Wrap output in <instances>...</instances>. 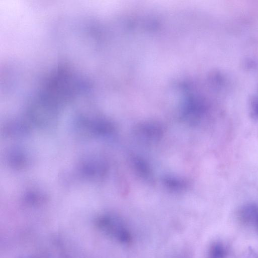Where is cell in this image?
<instances>
[{
    "label": "cell",
    "mask_w": 258,
    "mask_h": 258,
    "mask_svg": "<svg viewBox=\"0 0 258 258\" xmlns=\"http://www.w3.org/2000/svg\"><path fill=\"white\" fill-rule=\"evenodd\" d=\"M225 249L223 245L219 242L213 243L209 250V258H225Z\"/></svg>",
    "instance_id": "obj_4"
},
{
    "label": "cell",
    "mask_w": 258,
    "mask_h": 258,
    "mask_svg": "<svg viewBox=\"0 0 258 258\" xmlns=\"http://www.w3.org/2000/svg\"><path fill=\"white\" fill-rule=\"evenodd\" d=\"M247 221L254 222L258 226V208L255 207L249 214Z\"/></svg>",
    "instance_id": "obj_6"
},
{
    "label": "cell",
    "mask_w": 258,
    "mask_h": 258,
    "mask_svg": "<svg viewBox=\"0 0 258 258\" xmlns=\"http://www.w3.org/2000/svg\"><path fill=\"white\" fill-rule=\"evenodd\" d=\"M133 164L137 171L143 177L149 179L150 178V170L149 167L143 160L139 158H134L133 159Z\"/></svg>",
    "instance_id": "obj_3"
},
{
    "label": "cell",
    "mask_w": 258,
    "mask_h": 258,
    "mask_svg": "<svg viewBox=\"0 0 258 258\" xmlns=\"http://www.w3.org/2000/svg\"><path fill=\"white\" fill-rule=\"evenodd\" d=\"M98 224L105 233L118 242L127 243L131 241V233L124 223L118 217L113 216L104 217Z\"/></svg>",
    "instance_id": "obj_1"
},
{
    "label": "cell",
    "mask_w": 258,
    "mask_h": 258,
    "mask_svg": "<svg viewBox=\"0 0 258 258\" xmlns=\"http://www.w3.org/2000/svg\"><path fill=\"white\" fill-rule=\"evenodd\" d=\"M137 135L142 139L149 141L158 140L162 135V130L159 125L155 124L142 125L137 130Z\"/></svg>",
    "instance_id": "obj_2"
},
{
    "label": "cell",
    "mask_w": 258,
    "mask_h": 258,
    "mask_svg": "<svg viewBox=\"0 0 258 258\" xmlns=\"http://www.w3.org/2000/svg\"><path fill=\"white\" fill-rule=\"evenodd\" d=\"M164 180L167 187L174 190H181L186 186V183L184 181L178 178L167 177Z\"/></svg>",
    "instance_id": "obj_5"
}]
</instances>
